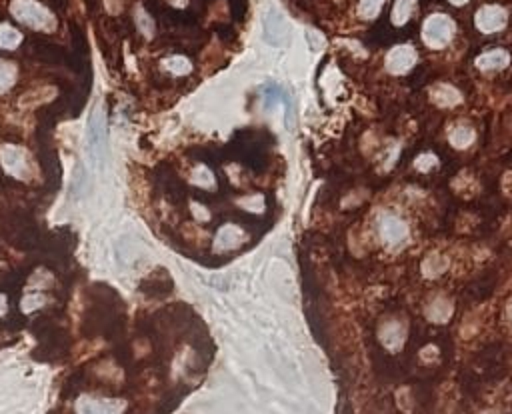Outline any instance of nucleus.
Listing matches in <instances>:
<instances>
[{
	"label": "nucleus",
	"instance_id": "nucleus-1",
	"mask_svg": "<svg viewBox=\"0 0 512 414\" xmlns=\"http://www.w3.org/2000/svg\"><path fill=\"white\" fill-rule=\"evenodd\" d=\"M11 11L20 22H25L28 27L39 28V30H53L55 28L53 14L34 0H14Z\"/></svg>",
	"mask_w": 512,
	"mask_h": 414
},
{
	"label": "nucleus",
	"instance_id": "nucleus-2",
	"mask_svg": "<svg viewBox=\"0 0 512 414\" xmlns=\"http://www.w3.org/2000/svg\"><path fill=\"white\" fill-rule=\"evenodd\" d=\"M452 32H455V22L448 16L434 14L422 27V39L432 48H444L452 39Z\"/></svg>",
	"mask_w": 512,
	"mask_h": 414
},
{
	"label": "nucleus",
	"instance_id": "nucleus-3",
	"mask_svg": "<svg viewBox=\"0 0 512 414\" xmlns=\"http://www.w3.org/2000/svg\"><path fill=\"white\" fill-rule=\"evenodd\" d=\"M378 230L390 249L402 247L408 240V224L392 212H382L378 219Z\"/></svg>",
	"mask_w": 512,
	"mask_h": 414
},
{
	"label": "nucleus",
	"instance_id": "nucleus-4",
	"mask_svg": "<svg viewBox=\"0 0 512 414\" xmlns=\"http://www.w3.org/2000/svg\"><path fill=\"white\" fill-rule=\"evenodd\" d=\"M0 163L4 170L18 180H25L30 177V165H28V154L22 149L14 144H4L0 149Z\"/></svg>",
	"mask_w": 512,
	"mask_h": 414
},
{
	"label": "nucleus",
	"instance_id": "nucleus-5",
	"mask_svg": "<svg viewBox=\"0 0 512 414\" xmlns=\"http://www.w3.org/2000/svg\"><path fill=\"white\" fill-rule=\"evenodd\" d=\"M104 152V114L102 109L97 106L88 118V154L95 165H100Z\"/></svg>",
	"mask_w": 512,
	"mask_h": 414
},
{
	"label": "nucleus",
	"instance_id": "nucleus-6",
	"mask_svg": "<svg viewBox=\"0 0 512 414\" xmlns=\"http://www.w3.org/2000/svg\"><path fill=\"white\" fill-rule=\"evenodd\" d=\"M125 402L116 399H88L76 402V414H123Z\"/></svg>",
	"mask_w": 512,
	"mask_h": 414
},
{
	"label": "nucleus",
	"instance_id": "nucleus-7",
	"mask_svg": "<svg viewBox=\"0 0 512 414\" xmlns=\"http://www.w3.org/2000/svg\"><path fill=\"white\" fill-rule=\"evenodd\" d=\"M416 53L410 44H402V46H394L387 56V69L392 74H404L415 67Z\"/></svg>",
	"mask_w": 512,
	"mask_h": 414
},
{
	"label": "nucleus",
	"instance_id": "nucleus-8",
	"mask_svg": "<svg viewBox=\"0 0 512 414\" xmlns=\"http://www.w3.org/2000/svg\"><path fill=\"white\" fill-rule=\"evenodd\" d=\"M247 242V233L236 226V224H224L219 235L214 238V250L216 252H228V250L238 249L240 244Z\"/></svg>",
	"mask_w": 512,
	"mask_h": 414
},
{
	"label": "nucleus",
	"instance_id": "nucleus-9",
	"mask_svg": "<svg viewBox=\"0 0 512 414\" xmlns=\"http://www.w3.org/2000/svg\"><path fill=\"white\" fill-rule=\"evenodd\" d=\"M476 27L490 34L506 27V13L500 6H485L476 13Z\"/></svg>",
	"mask_w": 512,
	"mask_h": 414
},
{
	"label": "nucleus",
	"instance_id": "nucleus-10",
	"mask_svg": "<svg viewBox=\"0 0 512 414\" xmlns=\"http://www.w3.org/2000/svg\"><path fill=\"white\" fill-rule=\"evenodd\" d=\"M286 36V27H284V20L278 16V14H270L266 20H264V39L270 44H280Z\"/></svg>",
	"mask_w": 512,
	"mask_h": 414
},
{
	"label": "nucleus",
	"instance_id": "nucleus-11",
	"mask_svg": "<svg viewBox=\"0 0 512 414\" xmlns=\"http://www.w3.org/2000/svg\"><path fill=\"white\" fill-rule=\"evenodd\" d=\"M430 98H432V102H436L438 106H455V104L460 102V92H458L455 86L436 84V86L430 90Z\"/></svg>",
	"mask_w": 512,
	"mask_h": 414
},
{
	"label": "nucleus",
	"instance_id": "nucleus-12",
	"mask_svg": "<svg viewBox=\"0 0 512 414\" xmlns=\"http://www.w3.org/2000/svg\"><path fill=\"white\" fill-rule=\"evenodd\" d=\"M511 62V56L504 50H490L476 58V67L480 70H499L504 69Z\"/></svg>",
	"mask_w": 512,
	"mask_h": 414
},
{
	"label": "nucleus",
	"instance_id": "nucleus-13",
	"mask_svg": "<svg viewBox=\"0 0 512 414\" xmlns=\"http://www.w3.org/2000/svg\"><path fill=\"white\" fill-rule=\"evenodd\" d=\"M380 340H382V345L387 346V348L396 350L404 343V329H402L399 322H388L387 326L380 331Z\"/></svg>",
	"mask_w": 512,
	"mask_h": 414
},
{
	"label": "nucleus",
	"instance_id": "nucleus-14",
	"mask_svg": "<svg viewBox=\"0 0 512 414\" xmlns=\"http://www.w3.org/2000/svg\"><path fill=\"white\" fill-rule=\"evenodd\" d=\"M427 315H429L432 322H446L450 318V315H452V304L448 303L446 298H436L429 306Z\"/></svg>",
	"mask_w": 512,
	"mask_h": 414
},
{
	"label": "nucleus",
	"instance_id": "nucleus-15",
	"mask_svg": "<svg viewBox=\"0 0 512 414\" xmlns=\"http://www.w3.org/2000/svg\"><path fill=\"white\" fill-rule=\"evenodd\" d=\"M474 140V130L471 126H455L450 130V142L455 149H469Z\"/></svg>",
	"mask_w": 512,
	"mask_h": 414
},
{
	"label": "nucleus",
	"instance_id": "nucleus-16",
	"mask_svg": "<svg viewBox=\"0 0 512 414\" xmlns=\"http://www.w3.org/2000/svg\"><path fill=\"white\" fill-rule=\"evenodd\" d=\"M22 41L20 32L16 28L8 27V25H0V48L4 50H13Z\"/></svg>",
	"mask_w": 512,
	"mask_h": 414
},
{
	"label": "nucleus",
	"instance_id": "nucleus-17",
	"mask_svg": "<svg viewBox=\"0 0 512 414\" xmlns=\"http://www.w3.org/2000/svg\"><path fill=\"white\" fill-rule=\"evenodd\" d=\"M413 8H415V0H396L394 8H392V22L394 25H404L410 14H413Z\"/></svg>",
	"mask_w": 512,
	"mask_h": 414
},
{
	"label": "nucleus",
	"instance_id": "nucleus-18",
	"mask_svg": "<svg viewBox=\"0 0 512 414\" xmlns=\"http://www.w3.org/2000/svg\"><path fill=\"white\" fill-rule=\"evenodd\" d=\"M165 67L174 76H184V74H188L193 70V64L184 56H172V58H168L167 62H165Z\"/></svg>",
	"mask_w": 512,
	"mask_h": 414
},
{
	"label": "nucleus",
	"instance_id": "nucleus-19",
	"mask_svg": "<svg viewBox=\"0 0 512 414\" xmlns=\"http://www.w3.org/2000/svg\"><path fill=\"white\" fill-rule=\"evenodd\" d=\"M14 81H16V69H14V64L0 60V95L6 92L14 84Z\"/></svg>",
	"mask_w": 512,
	"mask_h": 414
},
{
	"label": "nucleus",
	"instance_id": "nucleus-20",
	"mask_svg": "<svg viewBox=\"0 0 512 414\" xmlns=\"http://www.w3.org/2000/svg\"><path fill=\"white\" fill-rule=\"evenodd\" d=\"M193 182L200 188H212L214 186V177L212 172L208 170L207 166H196V170L193 172Z\"/></svg>",
	"mask_w": 512,
	"mask_h": 414
},
{
	"label": "nucleus",
	"instance_id": "nucleus-21",
	"mask_svg": "<svg viewBox=\"0 0 512 414\" xmlns=\"http://www.w3.org/2000/svg\"><path fill=\"white\" fill-rule=\"evenodd\" d=\"M444 268H446V261H444L443 256H438V254L429 256V258L424 261V266H422V270H424V275L427 276L441 275Z\"/></svg>",
	"mask_w": 512,
	"mask_h": 414
},
{
	"label": "nucleus",
	"instance_id": "nucleus-22",
	"mask_svg": "<svg viewBox=\"0 0 512 414\" xmlns=\"http://www.w3.org/2000/svg\"><path fill=\"white\" fill-rule=\"evenodd\" d=\"M382 8V0H360L359 13L362 18H374Z\"/></svg>",
	"mask_w": 512,
	"mask_h": 414
},
{
	"label": "nucleus",
	"instance_id": "nucleus-23",
	"mask_svg": "<svg viewBox=\"0 0 512 414\" xmlns=\"http://www.w3.org/2000/svg\"><path fill=\"white\" fill-rule=\"evenodd\" d=\"M42 304H44V296L42 294H28V296H25V301H22V310L25 312H32V310L41 308Z\"/></svg>",
	"mask_w": 512,
	"mask_h": 414
},
{
	"label": "nucleus",
	"instance_id": "nucleus-24",
	"mask_svg": "<svg viewBox=\"0 0 512 414\" xmlns=\"http://www.w3.org/2000/svg\"><path fill=\"white\" fill-rule=\"evenodd\" d=\"M240 205H244V207H250V210H254V212H261V210H263L264 198L261 196V194H252V196H247V198H242V200H240Z\"/></svg>",
	"mask_w": 512,
	"mask_h": 414
},
{
	"label": "nucleus",
	"instance_id": "nucleus-25",
	"mask_svg": "<svg viewBox=\"0 0 512 414\" xmlns=\"http://www.w3.org/2000/svg\"><path fill=\"white\" fill-rule=\"evenodd\" d=\"M137 22H139V28L146 34V36H151L154 30V25L153 20L148 18V14L144 13V11H139V16H137Z\"/></svg>",
	"mask_w": 512,
	"mask_h": 414
},
{
	"label": "nucleus",
	"instance_id": "nucleus-26",
	"mask_svg": "<svg viewBox=\"0 0 512 414\" xmlns=\"http://www.w3.org/2000/svg\"><path fill=\"white\" fill-rule=\"evenodd\" d=\"M415 165L418 170L427 172L432 166H436V156L434 154H422V156H418V160H416Z\"/></svg>",
	"mask_w": 512,
	"mask_h": 414
},
{
	"label": "nucleus",
	"instance_id": "nucleus-27",
	"mask_svg": "<svg viewBox=\"0 0 512 414\" xmlns=\"http://www.w3.org/2000/svg\"><path fill=\"white\" fill-rule=\"evenodd\" d=\"M194 214H196V219H202V221H208V212H207V210H198V208H200V207H196V205H194Z\"/></svg>",
	"mask_w": 512,
	"mask_h": 414
},
{
	"label": "nucleus",
	"instance_id": "nucleus-28",
	"mask_svg": "<svg viewBox=\"0 0 512 414\" xmlns=\"http://www.w3.org/2000/svg\"><path fill=\"white\" fill-rule=\"evenodd\" d=\"M4 312H6V296L0 294V317H4Z\"/></svg>",
	"mask_w": 512,
	"mask_h": 414
},
{
	"label": "nucleus",
	"instance_id": "nucleus-29",
	"mask_svg": "<svg viewBox=\"0 0 512 414\" xmlns=\"http://www.w3.org/2000/svg\"><path fill=\"white\" fill-rule=\"evenodd\" d=\"M170 2H172L174 6H184V4H186V0H170Z\"/></svg>",
	"mask_w": 512,
	"mask_h": 414
},
{
	"label": "nucleus",
	"instance_id": "nucleus-30",
	"mask_svg": "<svg viewBox=\"0 0 512 414\" xmlns=\"http://www.w3.org/2000/svg\"><path fill=\"white\" fill-rule=\"evenodd\" d=\"M452 4H457V6H460V4H464V2H469V0H450Z\"/></svg>",
	"mask_w": 512,
	"mask_h": 414
}]
</instances>
